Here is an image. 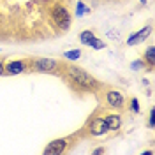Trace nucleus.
Returning <instances> with one entry per match:
<instances>
[{
    "mask_svg": "<svg viewBox=\"0 0 155 155\" xmlns=\"http://www.w3.org/2000/svg\"><path fill=\"white\" fill-rule=\"evenodd\" d=\"M69 76H71V79L76 85H79V87H83V88H88V90H97V88L101 87L87 71H83V69H79V67H71L69 69Z\"/></svg>",
    "mask_w": 155,
    "mask_h": 155,
    "instance_id": "obj_1",
    "label": "nucleus"
},
{
    "mask_svg": "<svg viewBox=\"0 0 155 155\" xmlns=\"http://www.w3.org/2000/svg\"><path fill=\"white\" fill-rule=\"evenodd\" d=\"M51 16H53V19H55V23L58 25V28H62V30H67L69 28V25H71V14L67 12L65 7H62V5L53 7Z\"/></svg>",
    "mask_w": 155,
    "mask_h": 155,
    "instance_id": "obj_2",
    "label": "nucleus"
},
{
    "mask_svg": "<svg viewBox=\"0 0 155 155\" xmlns=\"http://www.w3.org/2000/svg\"><path fill=\"white\" fill-rule=\"evenodd\" d=\"M58 67L57 60H51V58H37L35 60V69L39 72H49V71H55Z\"/></svg>",
    "mask_w": 155,
    "mask_h": 155,
    "instance_id": "obj_3",
    "label": "nucleus"
},
{
    "mask_svg": "<svg viewBox=\"0 0 155 155\" xmlns=\"http://www.w3.org/2000/svg\"><path fill=\"white\" fill-rule=\"evenodd\" d=\"M90 132L94 136H102L107 132V125H106V120L104 118H95L90 125Z\"/></svg>",
    "mask_w": 155,
    "mask_h": 155,
    "instance_id": "obj_4",
    "label": "nucleus"
},
{
    "mask_svg": "<svg viewBox=\"0 0 155 155\" xmlns=\"http://www.w3.org/2000/svg\"><path fill=\"white\" fill-rule=\"evenodd\" d=\"M64 148H65V139H55V141H51V143L44 148V153L57 155V153H62Z\"/></svg>",
    "mask_w": 155,
    "mask_h": 155,
    "instance_id": "obj_5",
    "label": "nucleus"
},
{
    "mask_svg": "<svg viewBox=\"0 0 155 155\" xmlns=\"http://www.w3.org/2000/svg\"><path fill=\"white\" fill-rule=\"evenodd\" d=\"M107 101H109V104L113 107H122L124 106V97H122V94H118V92H109L107 94Z\"/></svg>",
    "mask_w": 155,
    "mask_h": 155,
    "instance_id": "obj_6",
    "label": "nucleus"
},
{
    "mask_svg": "<svg viewBox=\"0 0 155 155\" xmlns=\"http://www.w3.org/2000/svg\"><path fill=\"white\" fill-rule=\"evenodd\" d=\"M106 120V125H107V130H116L118 127H120V116H116V115H109L107 118H104Z\"/></svg>",
    "mask_w": 155,
    "mask_h": 155,
    "instance_id": "obj_7",
    "label": "nucleus"
},
{
    "mask_svg": "<svg viewBox=\"0 0 155 155\" xmlns=\"http://www.w3.org/2000/svg\"><path fill=\"white\" fill-rule=\"evenodd\" d=\"M7 72H9V74H19V72H23V71H25V64H23V62H11L9 65H7Z\"/></svg>",
    "mask_w": 155,
    "mask_h": 155,
    "instance_id": "obj_8",
    "label": "nucleus"
},
{
    "mask_svg": "<svg viewBox=\"0 0 155 155\" xmlns=\"http://www.w3.org/2000/svg\"><path fill=\"white\" fill-rule=\"evenodd\" d=\"M150 27H146L145 28V32H143V30H141V32H139V34H136V35H132V37L129 39V44H134V42H137V41H141V39H145L146 35H148V34H150Z\"/></svg>",
    "mask_w": 155,
    "mask_h": 155,
    "instance_id": "obj_9",
    "label": "nucleus"
},
{
    "mask_svg": "<svg viewBox=\"0 0 155 155\" xmlns=\"http://www.w3.org/2000/svg\"><path fill=\"white\" fill-rule=\"evenodd\" d=\"M146 62L150 64V65H153L155 64V48H148L146 49Z\"/></svg>",
    "mask_w": 155,
    "mask_h": 155,
    "instance_id": "obj_10",
    "label": "nucleus"
},
{
    "mask_svg": "<svg viewBox=\"0 0 155 155\" xmlns=\"http://www.w3.org/2000/svg\"><path fill=\"white\" fill-rule=\"evenodd\" d=\"M79 39H81L85 44H90V41L94 39V34H92V32H83V34L79 35Z\"/></svg>",
    "mask_w": 155,
    "mask_h": 155,
    "instance_id": "obj_11",
    "label": "nucleus"
},
{
    "mask_svg": "<svg viewBox=\"0 0 155 155\" xmlns=\"http://www.w3.org/2000/svg\"><path fill=\"white\" fill-rule=\"evenodd\" d=\"M90 46H92V48H95V49H102L104 46H106V44H104L102 41H99V39L94 37L92 41H90Z\"/></svg>",
    "mask_w": 155,
    "mask_h": 155,
    "instance_id": "obj_12",
    "label": "nucleus"
},
{
    "mask_svg": "<svg viewBox=\"0 0 155 155\" xmlns=\"http://www.w3.org/2000/svg\"><path fill=\"white\" fill-rule=\"evenodd\" d=\"M79 55H81V51H79V49H74V51H67V53H65V58H69V60H76Z\"/></svg>",
    "mask_w": 155,
    "mask_h": 155,
    "instance_id": "obj_13",
    "label": "nucleus"
},
{
    "mask_svg": "<svg viewBox=\"0 0 155 155\" xmlns=\"http://www.w3.org/2000/svg\"><path fill=\"white\" fill-rule=\"evenodd\" d=\"M85 11H88V9H85V5H83V4H79V5H78V16H79V14H83Z\"/></svg>",
    "mask_w": 155,
    "mask_h": 155,
    "instance_id": "obj_14",
    "label": "nucleus"
},
{
    "mask_svg": "<svg viewBox=\"0 0 155 155\" xmlns=\"http://www.w3.org/2000/svg\"><path fill=\"white\" fill-rule=\"evenodd\" d=\"M153 124H155V113L152 111L150 113V127H153Z\"/></svg>",
    "mask_w": 155,
    "mask_h": 155,
    "instance_id": "obj_15",
    "label": "nucleus"
},
{
    "mask_svg": "<svg viewBox=\"0 0 155 155\" xmlns=\"http://www.w3.org/2000/svg\"><path fill=\"white\" fill-rule=\"evenodd\" d=\"M132 109H134V111H137V109H139V106H137V101H136V99H132Z\"/></svg>",
    "mask_w": 155,
    "mask_h": 155,
    "instance_id": "obj_16",
    "label": "nucleus"
},
{
    "mask_svg": "<svg viewBox=\"0 0 155 155\" xmlns=\"http://www.w3.org/2000/svg\"><path fill=\"white\" fill-rule=\"evenodd\" d=\"M4 71H5V69H4V65H2V62H0V74H4Z\"/></svg>",
    "mask_w": 155,
    "mask_h": 155,
    "instance_id": "obj_17",
    "label": "nucleus"
},
{
    "mask_svg": "<svg viewBox=\"0 0 155 155\" xmlns=\"http://www.w3.org/2000/svg\"><path fill=\"white\" fill-rule=\"evenodd\" d=\"M143 2H145V0H143Z\"/></svg>",
    "mask_w": 155,
    "mask_h": 155,
    "instance_id": "obj_18",
    "label": "nucleus"
}]
</instances>
